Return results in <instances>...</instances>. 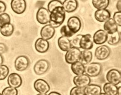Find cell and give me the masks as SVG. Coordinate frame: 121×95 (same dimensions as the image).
<instances>
[{"instance_id": "obj_28", "label": "cell", "mask_w": 121, "mask_h": 95, "mask_svg": "<svg viewBox=\"0 0 121 95\" xmlns=\"http://www.w3.org/2000/svg\"><path fill=\"white\" fill-rule=\"evenodd\" d=\"M91 3L93 7L98 9H106L109 4V0H92Z\"/></svg>"}, {"instance_id": "obj_17", "label": "cell", "mask_w": 121, "mask_h": 95, "mask_svg": "<svg viewBox=\"0 0 121 95\" xmlns=\"http://www.w3.org/2000/svg\"><path fill=\"white\" fill-rule=\"evenodd\" d=\"M35 50L38 52L45 53L48 51L49 48V43L47 40L39 38L35 41Z\"/></svg>"}, {"instance_id": "obj_14", "label": "cell", "mask_w": 121, "mask_h": 95, "mask_svg": "<svg viewBox=\"0 0 121 95\" xmlns=\"http://www.w3.org/2000/svg\"><path fill=\"white\" fill-rule=\"evenodd\" d=\"M55 34V28L50 24H46L43 26L40 32L41 38L47 40L52 39Z\"/></svg>"}, {"instance_id": "obj_33", "label": "cell", "mask_w": 121, "mask_h": 95, "mask_svg": "<svg viewBox=\"0 0 121 95\" xmlns=\"http://www.w3.org/2000/svg\"><path fill=\"white\" fill-rule=\"evenodd\" d=\"M60 33L62 36L68 38L72 37L74 35L73 32L70 30L66 25H64L61 27Z\"/></svg>"}, {"instance_id": "obj_10", "label": "cell", "mask_w": 121, "mask_h": 95, "mask_svg": "<svg viewBox=\"0 0 121 95\" xmlns=\"http://www.w3.org/2000/svg\"><path fill=\"white\" fill-rule=\"evenodd\" d=\"M10 5L13 12L17 14L23 13L26 8L25 0H12Z\"/></svg>"}, {"instance_id": "obj_41", "label": "cell", "mask_w": 121, "mask_h": 95, "mask_svg": "<svg viewBox=\"0 0 121 95\" xmlns=\"http://www.w3.org/2000/svg\"><path fill=\"white\" fill-rule=\"evenodd\" d=\"M4 62V58L1 54H0V66L3 65Z\"/></svg>"}, {"instance_id": "obj_45", "label": "cell", "mask_w": 121, "mask_h": 95, "mask_svg": "<svg viewBox=\"0 0 121 95\" xmlns=\"http://www.w3.org/2000/svg\"><path fill=\"white\" fill-rule=\"evenodd\" d=\"M0 95H2V94H1V93H0Z\"/></svg>"}, {"instance_id": "obj_20", "label": "cell", "mask_w": 121, "mask_h": 95, "mask_svg": "<svg viewBox=\"0 0 121 95\" xmlns=\"http://www.w3.org/2000/svg\"><path fill=\"white\" fill-rule=\"evenodd\" d=\"M101 91V86L95 84H89L84 88L85 95H99Z\"/></svg>"}, {"instance_id": "obj_42", "label": "cell", "mask_w": 121, "mask_h": 95, "mask_svg": "<svg viewBox=\"0 0 121 95\" xmlns=\"http://www.w3.org/2000/svg\"><path fill=\"white\" fill-rule=\"evenodd\" d=\"M117 95H121V86L117 87Z\"/></svg>"}, {"instance_id": "obj_5", "label": "cell", "mask_w": 121, "mask_h": 95, "mask_svg": "<svg viewBox=\"0 0 121 95\" xmlns=\"http://www.w3.org/2000/svg\"><path fill=\"white\" fill-rule=\"evenodd\" d=\"M30 64L29 58L24 55L17 56L14 61V67L18 71L22 72L27 69Z\"/></svg>"}, {"instance_id": "obj_25", "label": "cell", "mask_w": 121, "mask_h": 95, "mask_svg": "<svg viewBox=\"0 0 121 95\" xmlns=\"http://www.w3.org/2000/svg\"><path fill=\"white\" fill-rule=\"evenodd\" d=\"M14 27L11 23H7L0 27V32L1 35L5 37H9L13 35Z\"/></svg>"}, {"instance_id": "obj_36", "label": "cell", "mask_w": 121, "mask_h": 95, "mask_svg": "<svg viewBox=\"0 0 121 95\" xmlns=\"http://www.w3.org/2000/svg\"><path fill=\"white\" fill-rule=\"evenodd\" d=\"M113 20L117 24V25L119 26H121V12L117 11L114 13L113 17Z\"/></svg>"}, {"instance_id": "obj_9", "label": "cell", "mask_w": 121, "mask_h": 95, "mask_svg": "<svg viewBox=\"0 0 121 95\" xmlns=\"http://www.w3.org/2000/svg\"><path fill=\"white\" fill-rule=\"evenodd\" d=\"M106 78L108 82L117 85L121 82V72L117 69H110L106 74Z\"/></svg>"}, {"instance_id": "obj_29", "label": "cell", "mask_w": 121, "mask_h": 95, "mask_svg": "<svg viewBox=\"0 0 121 95\" xmlns=\"http://www.w3.org/2000/svg\"><path fill=\"white\" fill-rule=\"evenodd\" d=\"M62 6V2L59 0H52L49 2L47 6V9L50 13L55 8Z\"/></svg>"}, {"instance_id": "obj_22", "label": "cell", "mask_w": 121, "mask_h": 95, "mask_svg": "<svg viewBox=\"0 0 121 95\" xmlns=\"http://www.w3.org/2000/svg\"><path fill=\"white\" fill-rule=\"evenodd\" d=\"M57 44L59 48L62 51L66 52L72 47L70 40L68 38L61 36L57 40Z\"/></svg>"}, {"instance_id": "obj_3", "label": "cell", "mask_w": 121, "mask_h": 95, "mask_svg": "<svg viewBox=\"0 0 121 95\" xmlns=\"http://www.w3.org/2000/svg\"><path fill=\"white\" fill-rule=\"evenodd\" d=\"M80 52L79 48L72 47L66 52L65 54V59L66 62L69 64H72L78 61Z\"/></svg>"}, {"instance_id": "obj_38", "label": "cell", "mask_w": 121, "mask_h": 95, "mask_svg": "<svg viewBox=\"0 0 121 95\" xmlns=\"http://www.w3.org/2000/svg\"><path fill=\"white\" fill-rule=\"evenodd\" d=\"M6 9V5L4 2L0 0V15L4 13Z\"/></svg>"}, {"instance_id": "obj_34", "label": "cell", "mask_w": 121, "mask_h": 95, "mask_svg": "<svg viewBox=\"0 0 121 95\" xmlns=\"http://www.w3.org/2000/svg\"><path fill=\"white\" fill-rule=\"evenodd\" d=\"M70 95H85L84 88L75 86L73 87L69 92Z\"/></svg>"}, {"instance_id": "obj_35", "label": "cell", "mask_w": 121, "mask_h": 95, "mask_svg": "<svg viewBox=\"0 0 121 95\" xmlns=\"http://www.w3.org/2000/svg\"><path fill=\"white\" fill-rule=\"evenodd\" d=\"M82 35L78 34L74 36L73 39L70 40L71 46L72 47L77 48H79V41Z\"/></svg>"}, {"instance_id": "obj_30", "label": "cell", "mask_w": 121, "mask_h": 95, "mask_svg": "<svg viewBox=\"0 0 121 95\" xmlns=\"http://www.w3.org/2000/svg\"><path fill=\"white\" fill-rule=\"evenodd\" d=\"M9 73V69L6 65L0 66V80H3L8 76Z\"/></svg>"}, {"instance_id": "obj_23", "label": "cell", "mask_w": 121, "mask_h": 95, "mask_svg": "<svg viewBox=\"0 0 121 95\" xmlns=\"http://www.w3.org/2000/svg\"><path fill=\"white\" fill-rule=\"evenodd\" d=\"M92 59V53L89 50H83L80 52L79 60L84 65L89 64L91 62Z\"/></svg>"}, {"instance_id": "obj_13", "label": "cell", "mask_w": 121, "mask_h": 95, "mask_svg": "<svg viewBox=\"0 0 121 95\" xmlns=\"http://www.w3.org/2000/svg\"><path fill=\"white\" fill-rule=\"evenodd\" d=\"M93 47L91 36L89 34L82 35L79 41V48L83 50H89Z\"/></svg>"}, {"instance_id": "obj_27", "label": "cell", "mask_w": 121, "mask_h": 95, "mask_svg": "<svg viewBox=\"0 0 121 95\" xmlns=\"http://www.w3.org/2000/svg\"><path fill=\"white\" fill-rule=\"evenodd\" d=\"M117 85L110 82H107L104 84L103 91L108 95H117Z\"/></svg>"}, {"instance_id": "obj_31", "label": "cell", "mask_w": 121, "mask_h": 95, "mask_svg": "<svg viewBox=\"0 0 121 95\" xmlns=\"http://www.w3.org/2000/svg\"><path fill=\"white\" fill-rule=\"evenodd\" d=\"M17 89L12 86L6 87L2 91V95H17Z\"/></svg>"}, {"instance_id": "obj_26", "label": "cell", "mask_w": 121, "mask_h": 95, "mask_svg": "<svg viewBox=\"0 0 121 95\" xmlns=\"http://www.w3.org/2000/svg\"><path fill=\"white\" fill-rule=\"evenodd\" d=\"M71 65V70L76 75L84 73L85 65H83L79 61H76Z\"/></svg>"}, {"instance_id": "obj_8", "label": "cell", "mask_w": 121, "mask_h": 95, "mask_svg": "<svg viewBox=\"0 0 121 95\" xmlns=\"http://www.w3.org/2000/svg\"><path fill=\"white\" fill-rule=\"evenodd\" d=\"M91 79L86 74L77 75L73 78V82L75 86L84 88L90 84Z\"/></svg>"}, {"instance_id": "obj_2", "label": "cell", "mask_w": 121, "mask_h": 95, "mask_svg": "<svg viewBox=\"0 0 121 95\" xmlns=\"http://www.w3.org/2000/svg\"><path fill=\"white\" fill-rule=\"evenodd\" d=\"M102 70V66L99 63L92 62L85 65L84 73L90 77L98 76Z\"/></svg>"}, {"instance_id": "obj_16", "label": "cell", "mask_w": 121, "mask_h": 95, "mask_svg": "<svg viewBox=\"0 0 121 95\" xmlns=\"http://www.w3.org/2000/svg\"><path fill=\"white\" fill-rule=\"evenodd\" d=\"M107 35L108 34L104 30H97L93 36V42L97 45L103 44L107 41Z\"/></svg>"}, {"instance_id": "obj_24", "label": "cell", "mask_w": 121, "mask_h": 95, "mask_svg": "<svg viewBox=\"0 0 121 95\" xmlns=\"http://www.w3.org/2000/svg\"><path fill=\"white\" fill-rule=\"evenodd\" d=\"M121 39L120 32L117 30L112 34H108L107 42L111 45H115L119 43Z\"/></svg>"}, {"instance_id": "obj_19", "label": "cell", "mask_w": 121, "mask_h": 95, "mask_svg": "<svg viewBox=\"0 0 121 95\" xmlns=\"http://www.w3.org/2000/svg\"><path fill=\"white\" fill-rule=\"evenodd\" d=\"M77 0H65L62 2V8L66 13H71L74 12L78 7Z\"/></svg>"}, {"instance_id": "obj_43", "label": "cell", "mask_w": 121, "mask_h": 95, "mask_svg": "<svg viewBox=\"0 0 121 95\" xmlns=\"http://www.w3.org/2000/svg\"><path fill=\"white\" fill-rule=\"evenodd\" d=\"M99 95H107L106 94H105L104 92H103V93H102V92H101L100 94H99Z\"/></svg>"}, {"instance_id": "obj_39", "label": "cell", "mask_w": 121, "mask_h": 95, "mask_svg": "<svg viewBox=\"0 0 121 95\" xmlns=\"http://www.w3.org/2000/svg\"><path fill=\"white\" fill-rule=\"evenodd\" d=\"M116 6L118 11L121 12V0H118L117 1Z\"/></svg>"}, {"instance_id": "obj_1", "label": "cell", "mask_w": 121, "mask_h": 95, "mask_svg": "<svg viewBox=\"0 0 121 95\" xmlns=\"http://www.w3.org/2000/svg\"><path fill=\"white\" fill-rule=\"evenodd\" d=\"M65 12L62 6L53 9L50 13L49 24L56 28L60 26L65 21Z\"/></svg>"}, {"instance_id": "obj_37", "label": "cell", "mask_w": 121, "mask_h": 95, "mask_svg": "<svg viewBox=\"0 0 121 95\" xmlns=\"http://www.w3.org/2000/svg\"><path fill=\"white\" fill-rule=\"evenodd\" d=\"M8 50V48L4 43H0V54H2L5 53Z\"/></svg>"}, {"instance_id": "obj_32", "label": "cell", "mask_w": 121, "mask_h": 95, "mask_svg": "<svg viewBox=\"0 0 121 95\" xmlns=\"http://www.w3.org/2000/svg\"><path fill=\"white\" fill-rule=\"evenodd\" d=\"M10 22L11 18L8 13H4L0 15V27Z\"/></svg>"}, {"instance_id": "obj_18", "label": "cell", "mask_w": 121, "mask_h": 95, "mask_svg": "<svg viewBox=\"0 0 121 95\" xmlns=\"http://www.w3.org/2000/svg\"><path fill=\"white\" fill-rule=\"evenodd\" d=\"M95 20L99 22H104L111 18V13L107 9H98L94 13Z\"/></svg>"}, {"instance_id": "obj_7", "label": "cell", "mask_w": 121, "mask_h": 95, "mask_svg": "<svg viewBox=\"0 0 121 95\" xmlns=\"http://www.w3.org/2000/svg\"><path fill=\"white\" fill-rule=\"evenodd\" d=\"M50 67V63L48 60L40 59L36 62L34 66V71L37 75L43 74L48 71Z\"/></svg>"}, {"instance_id": "obj_40", "label": "cell", "mask_w": 121, "mask_h": 95, "mask_svg": "<svg viewBox=\"0 0 121 95\" xmlns=\"http://www.w3.org/2000/svg\"><path fill=\"white\" fill-rule=\"evenodd\" d=\"M48 95H61L60 93L56 91H51Z\"/></svg>"}, {"instance_id": "obj_15", "label": "cell", "mask_w": 121, "mask_h": 95, "mask_svg": "<svg viewBox=\"0 0 121 95\" xmlns=\"http://www.w3.org/2000/svg\"><path fill=\"white\" fill-rule=\"evenodd\" d=\"M7 82L9 86L17 88L22 85V79L21 76L18 73H10L8 77Z\"/></svg>"}, {"instance_id": "obj_12", "label": "cell", "mask_w": 121, "mask_h": 95, "mask_svg": "<svg viewBox=\"0 0 121 95\" xmlns=\"http://www.w3.org/2000/svg\"><path fill=\"white\" fill-rule=\"evenodd\" d=\"M34 88L39 93L47 94L50 90V86L45 80L38 79L34 83Z\"/></svg>"}, {"instance_id": "obj_11", "label": "cell", "mask_w": 121, "mask_h": 95, "mask_svg": "<svg viewBox=\"0 0 121 95\" xmlns=\"http://www.w3.org/2000/svg\"><path fill=\"white\" fill-rule=\"evenodd\" d=\"M50 12L48 9L42 7L39 8L36 13V20L41 24H47L49 21Z\"/></svg>"}, {"instance_id": "obj_6", "label": "cell", "mask_w": 121, "mask_h": 95, "mask_svg": "<svg viewBox=\"0 0 121 95\" xmlns=\"http://www.w3.org/2000/svg\"><path fill=\"white\" fill-rule=\"evenodd\" d=\"M111 54V49L105 45H101L96 48L95 52V58L99 60H104L108 58Z\"/></svg>"}, {"instance_id": "obj_44", "label": "cell", "mask_w": 121, "mask_h": 95, "mask_svg": "<svg viewBox=\"0 0 121 95\" xmlns=\"http://www.w3.org/2000/svg\"><path fill=\"white\" fill-rule=\"evenodd\" d=\"M36 95H47L46 94H42V93H39L38 94Z\"/></svg>"}, {"instance_id": "obj_4", "label": "cell", "mask_w": 121, "mask_h": 95, "mask_svg": "<svg viewBox=\"0 0 121 95\" xmlns=\"http://www.w3.org/2000/svg\"><path fill=\"white\" fill-rule=\"evenodd\" d=\"M66 26L70 30L75 34L81 29L82 22L79 17L77 16H71L68 19Z\"/></svg>"}, {"instance_id": "obj_21", "label": "cell", "mask_w": 121, "mask_h": 95, "mask_svg": "<svg viewBox=\"0 0 121 95\" xmlns=\"http://www.w3.org/2000/svg\"><path fill=\"white\" fill-rule=\"evenodd\" d=\"M104 30L107 34H112L118 30V26L112 18H110L104 23Z\"/></svg>"}]
</instances>
